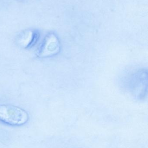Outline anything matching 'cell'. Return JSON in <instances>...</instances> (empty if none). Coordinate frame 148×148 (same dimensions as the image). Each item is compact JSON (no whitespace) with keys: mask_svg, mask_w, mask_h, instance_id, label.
<instances>
[{"mask_svg":"<svg viewBox=\"0 0 148 148\" xmlns=\"http://www.w3.org/2000/svg\"><path fill=\"white\" fill-rule=\"evenodd\" d=\"M29 115L21 108L9 104L0 105V121L11 126H21L28 122Z\"/></svg>","mask_w":148,"mask_h":148,"instance_id":"obj_1","label":"cell"},{"mask_svg":"<svg viewBox=\"0 0 148 148\" xmlns=\"http://www.w3.org/2000/svg\"><path fill=\"white\" fill-rule=\"evenodd\" d=\"M59 45L55 38L47 39L42 45L40 46L37 52L39 57H47L53 55L57 52Z\"/></svg>","mask_w":148,"mask_h":148,"instance_id":"obj_2","label":"cell"}]
</instances>
